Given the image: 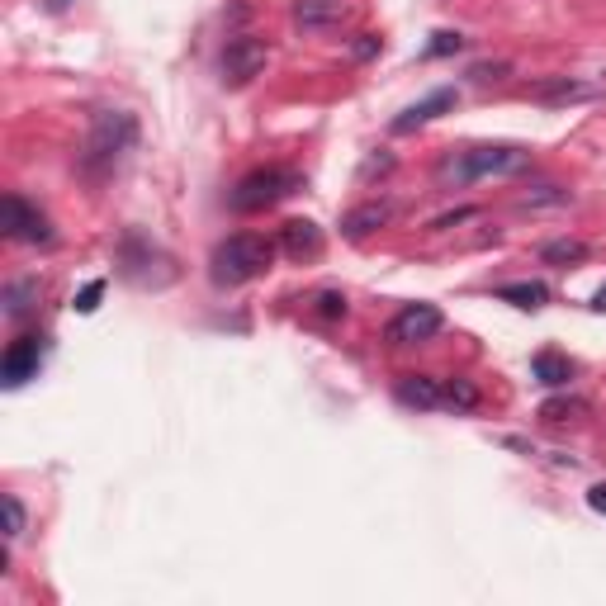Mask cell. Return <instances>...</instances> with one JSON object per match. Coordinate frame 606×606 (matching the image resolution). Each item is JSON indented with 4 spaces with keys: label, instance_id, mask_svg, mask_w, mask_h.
<instances>
[{
    "label": "cell",
    "instance_id": "11",
    "mask_svg": "<svg viewBox=\"0 0 606 606\" xmlns=\"http://www.w3.org/2000/svg\"><path fill=\"white\" fill-rule=\"evenodd\" d=\"M592 86L588 81H573V76H550V81H540L531 86V100L540 105H573V100H588Z\"/></svg>",
    "mask_w": 606,
    "mask_h": 606
},
{
    "label": "cell",
    "instance_id": "8",
    "mask_svg": "<svg viewBox=\"0 0 606 606\" xmlns=\"http://www.w3.org/2000/svg\"><path fill=\"white\" fill-rule=\"evenodd\" d=\"M5 232H10L15 242H53L48 218L38 214L24 195H5Z\"/></svg>",
    "mask_w": 606,
    "mask_h": 606
},
{
    "label": "cell",
    "instance_id": "22",
    "mask_svg": "<svg viewBox=\"0 0 606 606\" xmlns=\"http://www.w3.org/2000/svg\"><path fill=\"white\" fill-rule=\"evenodd\" d=\"M5 540H19L24 535V502L15 498V493H5Z\"/></svg>",
    "mask_w": 606,
    "mask_h": 606
},
{
    "label": "cell",
    "instance_id": "12",
    "mask_svg": "<svg viewBox=\"0 0 606 606\" xmlns=\"http://www.w3.org/2000/svg\"><path fill=\"white\" fill-rule=\"evenodd\" d=\"M346 5L341 0H294V24L299 29H332L341 24Z\"/></svg>",
    "mask_w": 606,
    "mask_h": 606
},
{
    "label": "cell",
    "instance_id": "31",
    "mask_svg": "<svg viewBox=\"0 0 606 606\" xmlns=\"http://www.w3.org/2000/svg\"><path fill=\"white\" fill-rule=\"evenodd\" d=\"M592 308H597V313H606V285L597 289V299H592Z\"/></svg>",
    "mask_w": 606,
    "mask_h": 606
},
{
    "label": "cell",
    "instance_id": "27",
    "mask_svg": "<svg viewBox=\"0 0 606 606\" xmlns=\"http://www.w3.org/2000/svg\"><path fill=\"white\" fill-rule=\"evenodd\" d=\"M351 53H356V57H375L379 53V38L375 34H360L356 43H351Z\"/></svg>",
    "mask_w": 606,
    "mask_h": 606
},
{
    "label": "cell",
    "instance_id": "10",
    "mask_svg": "<svg viewBox=\"0 0 606 606\" xmlns=\"http://www.w3.org/2000/svg\"><path fill=\"white\" fill-rule=\"evenodd\" d=\"M455 105V90H436V95H427V100H417L412 109H403L398 119H393V133H412V128H422V124H431L441 109H450Z\"/></svg>",
    "mask_w": 606,
    "mask_h": 606
},
{
    "label": "cell",
    "instance_id": "16",
    "mask_svg": "<svg viewBox=\"0 0 606 606\" xmlns=\"http://www.w3.org/2000/svg\"><path fill=\"white\" fill-rule=\"evenodd\" d=\"M531 375L545 384V389H564L573 379V365L564 356H554V351H540V356L531 360Z\"/></svg>",
    "mask_w": 606,
    "mask_h": 606
},
{
    "label": "cell",
    "instance_id": "5",
    "mask_svg": "<svg viewBox=\"0 0 606 606\" xmlns=\"http://www.w3.org/2000/svg\"><path fill=\"white\" fill-rule=\"evenodd\" d=\"M266 62H270V48H266V38H256V34L228 38V48H223V57H218L223 81H232V86H247V81H256V76L266 72Z\"/></svg>",
    "mask_w": 606,
    "mask_h": 606
},
{
    "label": "cell",
    "instance_id": "30",
    "mask_svg": "<svg viewBox=\"0 0 606 606\" xmlns=\"http://www.w3.org/2000/svg\"><path fill=\"white\" fill-rule=\"evenodd\" d=\"M76 0H48V10H53V15H62V10H72Z\"/></svg>",
    "mask_w": 606,
    "mask_h": 606
},
{
    "label": "cell",
    "instance_id": "3",
    "mask_svg": "<svg viewBox=\"0 0 606 606\" xmlns=\"http://www.w3.org/2000/svg\"><path fill=\"white\" fill-rule=\"evenodd\" d=\"M531 166V152L521 147H469V152H455L436 166V180L441 185H469V180L483 176H512V171H526Z\"/></svg>",
    "mask_w": 606,
    "mask_h": 606
},
{
    "label": "cell",
    "instance_id": "24",
    "mask_svg": "<svg viewBox=\"0 0 606 606\" xmlns=\"http://www.w3.org/2000/svg\"><path fill=\"white\" fill-rule=\"evenodd\" d=\"M318 318H346V299H341L337 289H327V294H318Z\"/></svg>",
    "mask_w": 606,
    "mask_h": 606
},
{
    "label": "cell",
    "instance_id": "17",
    "mask_svg": "<svg viewBox=\"0 0 606 606\" xmlns=\"http://www.w3.org/2000/svg\"><path fill=\"white\" fill-rule=\"evenodd\" d=\"M498 299H502V303H517V308H545L550 289L540 285V280H517V285H502Z\"/></svg>",
    "mask_w": 606,
    "mask_h": 606
},
{
    "label": "cell",
    "instance_id": "14",
    "mask_svg": "<svg viewBox=\"0 0 606 606\" xmlns=\"http://www.w3.org/2000/svg\"><path fill=\"white\" fill-rule=\"evenodd\" d=\"M393 218L389 204H360V209H351V214L341 218V232L351 237V242H360V237H370L375 228H384Z\"/></svg>",
    "mask_w": 606,
    "mask_h": 606
},
{
    "label": "cell",
    "instance_id": "1",
    "mask_svg": "<svg viewBox=\"0 0 606 606\" xmlns=\"http://www.w3.org/2000/svg\"><path fill=\"white\" fill-rule=\"evenodd\" d=\"M138 143V119L128 109H100L90 119V133H86V147H81V171L86 176H109L119 161L133 152Z\"/></svg>",
    "mask_w": 606,
    "mask_h": 606
},
{
    "label": "cell",
    "instance_id": "25",
    "mask_svg": "<svg viewBox=\"0 0 606 606\" xmlns=\"http://www.w3.org/2000/svg\"><path fill=\"white\" fill-rule=\"evenodd\" d=\"M460 48H464L460 34H436L431 38V48H427V57H446V53H460Z\"/></svg>",
    "mask_w": 606,
    "mask_h": 606
},
{
    "label": "cell",
    "instance_id": "26",
    "mask_svg": "<svg viewBox=\"0 0 606 606\" xmlns=\"http://www.w3.org/2000/svg\"><path fill=\"white\" fill-rule=\"evenodd\" d=\"M474 214H479V209H455V214H441L436 223H431V228H436V232H441V228H455V223H464V218H474Z\"/></svg>",
    "mask_w": 606,
    "mask_h": 606
},
{
    "label": "cell",
    "instance_id": "6",
    "mask_svg": "<svg viewBox=\"0 0 606 606\" xmlns=\"http://www.w3.org/2000/svg\"><path fill=\"white\" fill-rule=\"evenodd\" d=\"M441 308L436 303H408V308H398L389 322V332L384 337L393 341V346H412V341H431L436 332H441Z\"/></svg>",
    "mask_w": 606,
    "mask_h": 606
},
{
    "label": "cell",
    "instance_id": "4",
    "mask_svg": "<svg viewBox=\"0 0 606 606\" xmlns=\"http://www.w3.org/2000/svg\"><path fill=\"white\" fill-rule=\"evenodd\" d=\"M299 185H303L299 171H289V166H261V171H247V176L232 185L228 209L232 214H261L270 204H280L285 195H294Z\"/></svg>",
    "mask_w": 606,
    "mask_h": 606
},
{
    "label": "cell",
    "instance_id": "13",
    "mask_svg": "<svg viewBox=\"0 0 606 606\" xmlns=\"http://www.w3.org/2000/svg\"><path fill=\"white\" fill-rule=\"evenodd\" d=\"M398 403H403V408H441V384H436V379H427V375H403L398 379Z\"/></svg>",
    "mask_w": 606,
    "mask_h": 606
},
{
    "label": "cell",
    "instance_id": "28",
    "mask_svg": "<svg viewBox=\"0 0 606 606\" xmlns=\"http://www.w3.org/2000/svg\"><path fill=\"white\" fill-rule=\"evenodd\" d=\"M588 507L606 517V483H592V488H588Z\"/></svg>",
    "mask_w": 606,
    "mask_h": 606
},
{
    "label": "cell",
    "instance_id": "9",
    "mask_svg": "<svg viewBox=\"0 0 606 606\" xmlns=\"http://www.w3.org/2000/svg\"><path fill=\"white\" fill-rule=\"evenodd\" d=\"M280 247H285L289 261H313L322 251V228L313 218H289L280 228Z\"/></svg>",
    "mask_w": 606,
    "mask_h": 606
},
{
    "label": "cell",
    "instance_id": "29",
    "mask_svg": "<svg viewBox=\"0 0 606 606\" xmlns=\"http://www.w3.org/2000/svg\"><path fill=\"white\" fill-rule=\"evenodd\" d=\"M502 72H507L502 62H493V67H474V81H498Z\"/></svg>",
    "mask_w": 606,
    "mask_h": 606
},
{
    "label": "cell",
    "instance_id": "2",
    "mask_svg": "<svg viewBox=\"0 0 606 606\" xmlns=\"http://www.w3.org/2000/svg\"><path fill=\"white\" fill-rule=\"evenodd\" d=\"M270 261H275V247H270L266 237H256V232H232L214 247L209 256V275H214V285H247L256 275H266Z\"/></svg>",
    "mask_w": 606,
    "mask_h": 606
},
{
    "label": "cell",
    "instance_id": "23",
    "mask_svg": "<svg viewBox=\"0 0 606 606\" xmlns=\"http://www.w3.org/2000/svg\"><path fill=\"white\" fill-rule=\"evenodd\" d=\"M100 294H105V280H90L86 289H81V294H76V313H95V308H100Z\"/></svg>",
    "mask_w": 606,
    "mask_h": 606
},
{
    "label": "cell",
    "instance_id": "21",
    "mask_svg": "<svg viewBox=\"0 0 606 606\" xmlns=\"http://www.w3.org/2000/svg\"><path fill=\"white\" fill-rule=\"evenodd\" d=\"M573 412H588V403H583V398H550V403L540 408V417H545V422H564Z\"/></svg>",
    "mask_w": 606,
    "mask_h": 606
},
{
    "label": "cell",
    "instance_id": "7",
    "mask_svg": "<svg viewBox=\"0 0 606 606\" xmlns=\"http://www.w3.org/2000/svg\"><path fill=\"white\" fill-rule=\"evenodd\" d=\"M43 356H48V341L43 337H15L10 351H5V360H0V384H5V389H19V384L38 379Z\"/></svg>",
    "mask_w": 606,
    "mask_h": 606
},
{
    "label": "cell",
    "instance_id": "15",
    "mask_svg": "<svg viewBox=\"0 0 606 606\" xmlns=\"http://www.w3.org/2000/svg\"><path fill=\"white\" fill-rule=\"evenodd\" d=\"M540 261L545 266H578V261H588V242L583 237H554L540 247Z\"/></svg>",
    "mask_w": 606,
    "mask_h": 606
},
{
    "label": "cell",
    "instance_id": "20",
    "mask_svg": "<svg viewBox=\"0 0 606 606\" xmlns=\"http://www.w3.org/2000/svg\"><path fill=\"white\" fill-rule=\"evenodd\" d=\"M559 204H569V190H559V185H535L517 199V209H559Z\"/></svg>",
    "mask_w": 606,
    "mask_h": 606
},
{
    "label": "cell",
    "instance_id": "18",
    "mask_svg": "<svg viewBox=\"0 0 606 606\" xmlns=\"http://www.w3.org/2000/svg\"><path fill=\"white\" fill-rule=\"evenodd\" d=\"M441 408L474 412V408H479V389H474L469 379H450V384H441Z\"/></svg>",
    "mask_w": 606,
    "mask_h": 606
},
{
    "label": "cell",
    "instance_id": "19",
    "mask_svg": "<svg viewBox=\"0 0 606 606\" xmlns=\"http://www.w3.org/2000/svg\"><path fill=\"white\" fill-rule=\"evenodd\" d=\"M38 299V285L34 280H15V285H5V318H24Z\"/></svg>",
    "mask_w": 606,
    "mask_h": 606
}]
</instances>
